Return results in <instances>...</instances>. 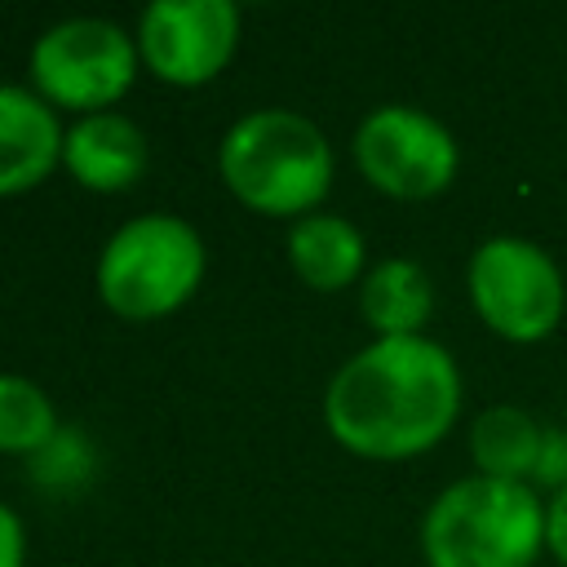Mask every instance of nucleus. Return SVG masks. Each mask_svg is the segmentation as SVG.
I'll return each mask as SVG.
<instances>
[{"label":"nucleus","instance_id":"obj_8","mask_svg":"<svg viewBox=\"0 0 567 567\" xmlns=\"http://www.w3.org/2000/svg\"><path fill=\"white\" fill-rule=\"evenodd\" d=\"M239 40V9L230 0H151L137 18V53L151 75L168 84L213 80Z\"/></svg>","mask_w":567,"mask_h":567},{"label":"nucleus","instance_id":"obj_14","mask_svg":"<svg viewBox=\"0 0 567 567\" xmlns=\"http://www.w3.org/2000/svg\"><path fill=\"white\" fill-rule=\"evenodd\" d=\"M58 412L49 394L18 372H0V452H27L35 456L40 447L53 443L58 434Z\"/></svg>","mask_w":567,"mask_h":567},{"label":"nucleus","instance_id":"obj_4","mask_svg":"<svg viewBox=\"0 0 567 567\" xmlns=\"http://www.w3.org/2000/svg\"><path fill=\"white\" fill-rule=\"evenodd\" d=\"M93 279L120 319L173 315L204 279V239L177 213H142L102 244Z\"/></svg>","mask_w":567,"mask_h":567},{"label":"nucleus","instance_id":"obj_1","mask_svg":"<svg viewBox=\"0 0 567 567\" xmlns=\"http://www.w3.org/2000/svg\"><path fill=\"white\" fill-rule=\"evenodd\" d=\"M461 412L456 359L430 337H377L323 390V421L341 447L403 461L434 447Z\"/></svg>","mask_w":567,"mask_h":567},{"label":"nucleus","instance_id":"obj_6","mask_svg":"<svg viewBox=\"0 0 567 567\" xmlns=\"http://www.w3.org/2000/svg\"><path fill=\"white\" fill-rule=\"evenodd\" d=\"M470 301L492 332L509 341H540L563 315V275L540 244L523 235H492L470 257Z\"/></svg>","mask_w":567,"mask_h":567},{"label":"nucleus","instance_id":"obj_3","mask_svg":"<svg viewBox=\"0 0 567 567\" xmlns=\"http://www.w3.org/2000/svg\"><path fill=\"white\" fill-rule=\"evenodd\" d=\"M540 545L545 505L518 478H456L421 518V549L430 567H532Z\"/></svg>","mask_w":567,"mask_h":567},{"label":"nucleus","instance_id":"obj_12","mask_svg":"<svg viewBox=\"0 0 567 567\" xmlns=\"http://www.w3.org/2000/svg\"><path fill=\"white\" fill-rule=\"evenodd\" d=\"M359 310L368 328H377V337H421L434 310V284L416 261L385 257L363 275Z\"/></svg>","mask_w":567,"mask_h":567},{"label":"nucleus","instance_id":"obj_2","mask_svg":"<svg viewBox=\"0 0 567 567\" xmlns=\"http://www.w3.org/2000/svg\"><path fill=\"white\" fill-rule=\"evenodd\" d=\"M221 182L266 217H306L332 186V146L297 111L266 106L239 115L217 146Z\"/></svg>","mask_w":567,"mask_h":567},{"label":"nucleus","instance_id":"obj_16","mask_svg":"<svg viewBox=\"0 0 567 567\" xmlns=\"http://www.w3.org/2000/svg\"><path fill=\"white\" fill-rule=\"evenodd\" d=\"M545 545L567 567V487H558V496L545 509Z\"/></svg>","mask_w":567,"mask_h":567},{"label":"nucleus","instance_id":"obj_9","mask_svg":"<svg viewBox=\"0 0 567 567\" xmlns=\"http://www.w3.org/2000/svg\"><path fill=\"white\" fill-rule=\"evenodd\" d=\"M62 137L53 106L27 84H0V195L40 186L62 164Z\"/></svg>","mask_w":567,"mask_h":567},{"label":"nucleus","instance_id":"obj_5","mask_svg":"<svg viewBox=\"0 0 567 567\" xmlns=\"http://www.w3.org/2000/svg\"><path fill=\"white\" fill-rule=\"evenodd\" d=\"M137 35L106 18H62L31 44L35 93L80 115L106 111L137 75Z\"/></svg>","mask_w":567,"mask_h":567},{"label":"nucleus","instance_id":"obj_11","mask_svg":"<svg viewBox=\"0 0 567 567\" xmlns=\"http://www.w3.org/2000/svg\"><path fill=\"white\" fill-rule=\"evenodd\" d=\"M288 261L301 284L319 292H341L363 270V235L337 213H306L288 226Z\"/></svg>","mask_w":567,"mask_h":567},{"label":"nucleus","instance_id":"obj_7","mask_svg":"<svg viewBox=\"0 0 567 567\" xmlns=\"http://www.w3.org/2000/svg\"><path fill=\"white\" fill-rule=\"evenodd\" d=\"M359 173L394 199H430L452 186L461 151L443 120L421 106L385 102L368 111L354 128Z\"/></svg>","mask_w":567,"mask_h":567},{"label":"nucleus","instance_id":"obj_10","mask_svg":"<svg viewBox=\"0 0 567 567\" xmlns=\"http://www.w3.org/2000/svg\"><path fill=\"white\" fill-rule=\"evenodd\" d=\"M62 164L89 190H128L146 168V133L120 111L80 115L62 137Z\"/></svg>","mask_w":567,"mask_h":567},{"label":"nucleus","instance_id":"obj_15","mask_svg":"<svg viewBox=\"0 0 567 567\" xmlns=\"http://www.w3.org/2000/svg\"><path fill=\"white\" fill-rule=\"evenodd\" d=\"M22 558H27L22 518L0 501V567H22Z\"/></svg>","mask_w":567,"mask_h":567},{"label":"nucleus","instance_id":"obj_13","mask_svg":"<svg viewBox=\"0 0 567 567\" xmlns=\"http://www.w3.org/2000/svg\"><path fill=\"white\" fill-rule=\"evenodd\" d=\"M540 447H545V434L532 421V412L509 408V403L478 412V421L470 430V452L478 461V474H492V478L527 483V474L540 461Z\"/></svg>","mask_w":567,"mask_h":567}]
</instances>
